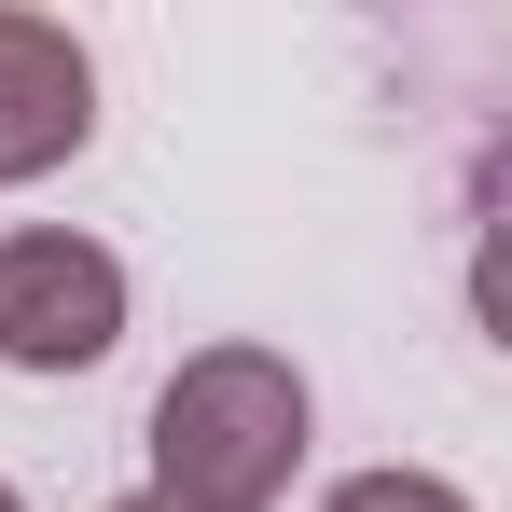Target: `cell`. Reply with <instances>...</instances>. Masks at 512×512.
Segmentation results:
<instances>
[{
  "instance_id": "obj_1",
  "label": "cell",
  "mask_w": 512,
  "mask_h": 512,
  "mask_svg": "<svg viewBox=\"0 0 512 512\" xmlns=\"http://www.w3.org/2000/svg\"><path fill=\"white\" fill-rule=\"evenodd\" d=\"M153 499L180 512H277L291 499V471L319 457V388H305V360L291 346H194L167 388H153Z\"/></svg>"
},
{
  "instance_id": "obj_2",
  "label": "cell",
  "mask_w": 512,
  "mask_h": 512,
  "mask_svg": "<svg viewBox=\"0 0 512 512\" xmlns=\"http://www.w3.org/2000/svg\"><path fill=\"white\" fill-rule=\"evenodd\" d=\"M125 346V250L84 222H14L0 236V374H97Z\"/></svg>"
},
{
  "instance_id": "obj_3",
  "label": "cell",
  "mask_w": 512,
  "mask_h": 512,
  "mask_svg": "<svg viewBox=\"0 0 512 512\" xmlns=\"http://www.w3.org/2000/svg\"><path fill=\"white\" fill-rule=\"evenodd\" d=\"M84 139H97V56H84V28L0 0V194L56 180Z\"/></svg>"
},
{
  "instance_id": "obj_4",
  "label": "cell",
  "mask_w": 512,
  "mask_h": 512,
  "mask_svg": "<svg viewBox=\"0 0 512 512\" xmlns=\"http://www.w3.org/2000/svg\"><path fill=\"white\" fill-rule=\"evenodd\" d=\"M319 512H471V485H443V471H416V457H374V471H346Z\"/></svg>"
},
{
  "instance_id": "obj_5",
  "label": "cell",
  "mask_w": 512,
  "mask_h": 512,
  "mask_svg": "<svg viewBox=\"0 0 512 512\" xmlns=\"http://www.w3.org/2000/svg\"><path fill=\"white\" fill-rule=\"evenodd\" d=\"M111 512H180V499H153V485H125V499H111Z\"/></svg>"
},
{
  "instance_id": "obj_6",
  "label": "cell",
  "mask_w": 512,
  "mask_h": 512,
  "mask_svg": "<svg viewBox=\"0 0 512 512\" xmlns=\"http://www.w3.org/2000/svg\"><path fill=\"white\" fill-rule=\"evenodd\" d=\"M0 512H28V485H0Z\"/></svg>"
}]
</instances>
